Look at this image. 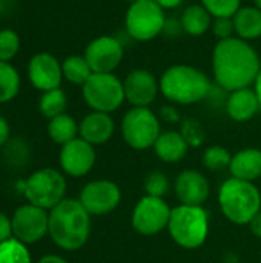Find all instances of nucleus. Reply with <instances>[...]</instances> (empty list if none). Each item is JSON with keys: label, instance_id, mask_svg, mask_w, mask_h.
Segmentation results:
<instances>
[{"label": "nucleus", "instance_id": "obj_1", "mask_svg": "<svg viewBox=\"0 0 261 263\" xmlns=\"http://www.w3.org/2000/svg\"><path fill=\"white\" fill-rule=\"evenodd\" d=\"M260 68L261 59L257 49L237 35L218 40L212 51L214 80L228 92L252 86Z\"/></svg>", "mask_w": 261, "mask_h": 263}, {"label": "nucleus", "instance_id": "obj_2", "mask_svg": "<svg viewBox=\"0 0 261 263\" xmlns=\"http://www.w3.org/2000/svg\"><path fill=\"white\" fill-rule=\"evenodd\" d=\"M49 237L65 251L83 248L91 234V214L78 199H63L49 211Z\"/></svg>", "mask_w": 261, "mask_h": 263}, {"label": "nucleus", "instance_id": "obj_3", "mask_svg": "<svg viewBox=\"0 0 261 263\" xmlns=\"http://www.w3.org/2000/svg\"><path fill=\"white\" fill-rule=\"evenodd\" d=\"M160 92L172 105H194L211 92L208 74L192 65H172L160 77Z\"/></svg>", "mask_w": 261, "mask_h": 263}, {"label": "nucleus", "instance_id": "obj_4", "mask_svg": "<svg viewBox=\"0 0 261 263\" xmlns=\"http://www.w3.org/2000/svg\"><path fill=\"white\" fill-rule=\"evenodd\" d=\"M218 206L235 225H249L261 211V193L255 183L235 177L226 179L218 190Z\"/></svg>", "mask_w": 261, "mask_h": 263}, {"label": "nucleus", "instance_id": "obj_5", "mask_svg": "<svg viewBox=\"0 0 261 263\" xmlns=\"http://www.w3.org/2000/svg\"><path fill=\"white\" fill-rule=\"evenodd\" d=\"M168 233L180 248L197 250L208 240L209 214L203 206L177 205L171 211Z\"/></svg>", "mask_w": 261, "mask_h": 263}, {"label": "nucleus", "instance_id": "obj_6", "mask_svg": "<svg viewBox=\"0 0 261 263\" xmlns=\"http://www.w3.org/2000/svg\"><path fill=\"white\" fill-rule=\"evenodd\" d=\"M22 193L28 203L51 211L66 199V179L54 168H43L32 173L20 183Z\"/></svg>", "mask_w": 261, "mask_h": 263}, {"label": "nucleus", "instance_id": "obj_7", "mask_svg": "<svg viewBox=\"0 0 261 263\" xmlns=\"http://www.w3.org/2000/svg\"><path fill=\"white\" fill-rule=\"evenodd\" d=\"M85 103L98 112L111 114L125 103L123 82L114 72H92V76L82 86Z\"/></svg>", "mask_w": 261, "mask_h": 263}, {"label": "nucleus", "instance_id": "obj_8", "mask_svg": "<svg viewBox=\"0 0 261 263\" xmlns=\"http://www.w3.org/2000/svg\"><path fill=\"white\" fill-rule=\"evenodd\" d=\"M120 131L125 143L137 151L154 146L162 134V120L149 108H131L122 119Z\"/></svg>", "mask_w": 261, "mask_h": 263}, {"label": "nucleus", "instance_id": "obj_9", "mask_svg": "<svg viewBox=\"0 0 261 263\" xmlns=\"http://www.w3.org/2000/svg\"><path fill=\"white\" fill-rule=\"evenodd\" d=\"M165 9L154 0L132 2L125 14V28L131 39L149 42L158 37L166 26Z\"/></svg>", "mask_w": 261, "mask_h": 263}, {"label": "nucleus", "instance_id": "obj_10", "mask_svg": "<svg viewBox=\"0 0 261 263\" xmlns=\"http://www.w3.org/2000/svg\"><path fill=\"white\" fill-rule=\"evenodd\" d=\"M172 208L165 202V199L143 196L132 210L131 225L134 231L142 236H157L168 230Z\"/></svg>", "mask_w": 261, "mask_h": 263}, {"label": "nucleus", "instance_id": "obj_11", "mask_svg": "<svg viewBox=\"0 0 261 263\" xmlns=\"http://www.w3.org/2000/svg\"><path fill=\"white\" fill-rule=\"evenodd\" d=\"M12 237L25 245L40 242L49 231V213L35 205L26 203L18 206L12 217Z\"/></svg>", "mask_w": 261, "mask_h": 263}, {"label": "nucleus", "instance_id": "obj_12", "mask_svg": "<svg viewBox=\"0 0 261 263\" xmlns=\"http://www.w3.org/2000/svg\"><path fill=\"white\" fill-rule=\"evenodd\" d=\"M78 200L91 216H106L120 205L122 190L112 180L98 179L83 186Z\"/></svg>", "mask_w": 261, "mask_h": 263}, {"label": "nucleus", "instance_id": "obj_13", "mask_svg": "<svg viewBox=\"0 0 261 263\" xmlns=\"http://www.w3.org/2000/svg\"><path fill=\"white\" fill-rule=\"evenodd\" d=\"M83 55L92 72H114L123 60L125 48L117 37L98 35L86 45Z\"/></svg>", "mask_w": 261, "mask_h": 263}, {"label": "nucleus", "instance_id": "obj_14", "mask_svg": "<svg viewBox=\"0 0 261 263\" xmlns=\"http://www.w3.org/2000/svg\"><path fill=\"white\" fill-rule=\"evenodd\" d=\"M95 146H92L82 137H77L63 145L58 154L60 168L69 177H83L89 174L95 165Z\"/></svg>", "mask_w": 261, "mask_h": 263}, {"label": "nucleus", "instance_id": "obj_15", "mask_svg": "<svg viewBox=\"0 0 261 263\" xmlns=\"http://www.w3.org/2000/svg\"><path fill=\"white\" fill-rule=\"evenodd\" d=\"M123 86L126 102L134 108H149L160 92L157 77L145 68L132 69L126 76Z\"/></svg>", "mask_w": 261, "mask_h": 263}, {"label": "nucleus", "instance_id": "obj_16", "mask_svg": "<svg viewBox=\"0 0 261 263\" xmlns=\"http://www.w3.org/2000/svg\"><path fill=\"white\" fill-rule=\"evenodd\" d=\"M28 79L31 85L45 92L60 88L63 80L62 62L51 52H37L28 62Z\"/></svg>", "mask_w": 261, "mask_h": 263}, {"label": "nucleus", "instance_id": "obj_17", "mask_svg": "<svg viewBox=\"0 0 261 263\" xmlns=\"http://www.w3.org/2000/svg\"><path fill=\"white\" fill-rule=\"evenodd\" d=\"M174 193L180 205L203 206L211 196V185L197 170H183L174 182Z\"/></svg>", "mask_w": 261, "mask_h": 263}, {"label": "nucleus", "instance_id": "obj_18", "mask_svg": "<svg viewBox=\"0 0 261 263\" xmlns=\"http://www.w3.org/2000/svg\"><path fill=\"white\" fill-rule=\"evenodd\" d=\"M115 133V122L111 114L91 111L78 123V137L92 146L108 143Z\"/></svg>", "mask_w": 261, "mask_h": 263}, {"label": "nucleus", "instance_id": "obj_19", "mask_svg": "<svg viewBox=\"0 0 261 263\" xmlns=\"http://www.w3.org/2000/svg\"><path fill=\"white\" fill-rule=\"evenodd\" d=\"M260 108V100L251 86L232 91L226 99V112L234 122L238 123L251 122L258 114Z\"/></svg>", "mask_w": 261, "mask_h": 263}, {"label": "nucleus", "instance_id": "obj_20", "mask_svg": "<svg viewBox=\"0 0 261 263\" xmlns=\"http://www.w3.org/2000/svg\"><path fill=\"white\" fill-rule=\"evenodd\" d=\"M152 148L158 160L165 163H178L186 157L191 146L188 145L180 131L168 129L162 131Z\"/></svg>", "mask_w": 261, "mask_h": 263}, {"label": "nucleus", "instance_id": "obj_21", "mask_svg": "<svg viewBox=\"0 0 261 263\" xmlns=\"http://www.w3.org/2000/svg\"><path fill=\"white\" fill-rule=\"evenodd\" d=\"M231 177L252 182L261 179V149L258 148H245L232 156L229 165Z\"/></svg>", "mask_w": 261, "mask_h": 263}, {"label": "nucleus", "instance_id": "obj_22", "mask_svg": "<svg viewBox=\"0 0 261 263\" xmlns=\"http://www.w3.org/2000/svg\"><path fill=\"white\" fill-rule=\"evenodd\" d=\"M214 17L209 14V11L202 5H189L180 17V25L183 32H186L191 37H202L212 28Z\"/></svg>", "mask_w": 261, "mask_h": 263}, {"label": "nucleus", "instance_id": "obj_23", "mask_svg": "<svg viewBox=\"0 0 261 263\" xmlns=\"http://www.w3.org/2000/svg\"><path fill=\"white\" fill-rule=\"evenodd\" d=\"M235 34L246 42L261 37V9L254 6H242L232 17Z\"/></svg>", "mask_w": 261, "mask_h": 263}, {"label": "nucleus", "instance_id": "obj_24", "mask_svg": "<svg viewBox=\"0 0 261 263\" xmlns=\"http://www.w3.org/2000/svg\"><path fill=\"white\" fill-rule=\"evenodd\" d=\"M48 136L51 137L54 143L63 146L78 137V123L75 122L72 116L63 112L49 120Z\"/></svg>", "mask_w": 261, "mask_h": 263}, {"label": "nucleus", "instance_id": "obj_25", "mask_svg": "<svg viewBox=\"0 0 261 263\" xmlns=\"http://www.w3.org/2000/svg\"><path fill=\"white\" fill-rule=\"evenodd\" d=\"M62 71L65 80L78 86H83L86 80L92 76V69L86 62L85 55H77V54L68 55L62 62Z\"/></svg>", "mask_w": 261, "mask_h": 263}, {"label": "nucleus", "instance_id": "obj_26", "mask_svg": "<svg viewBox=\"0 0 261 263\" xmlns=\"http://www.w3.org/2000/svg\"><path fill=\"white\" fill-rule=\"evenodd\" d=\"M66 106H68V97L62 88L42 92L38 100V111L48 120L63 114L66 111Z\"/></svg>", "mask_w": 261, "mask_h": 263}, {"label": "nucleus", "instance_id": "obj_27", "mask_svg": "<svg viewBox=\"0 0 261 263\" xmlns=\"http://www.w3.org/2000/svg\"><path fill=\"white\" fill-rule=\"evenodd\" d=\"M20 74L11 62H0V105L14 100L20 91Z\"/></svg>", "mask_w": 261, "mask_h": 263}, {"label": "nucleus", "instance_id": "obj_28", "mask_svg": "<svg viewBox=\"0 0 261 263\" xmlns=\"http://www.w3.org/2000/svg\"><path fill=\"white\" fill-rule=\"evenodd\" d=\"M0 263H32V256L28 245L15 237L0 243Z\"/></svg>", "mask_w": 261, "mask_h": 263}, {"label": "nucleus", "instance_id": "obj_29", "mask_svg": "<svg viewBox=\"0 0 261 263\" xmlns=\"http://www.w3.org/2000/svg\"><path fill=\"white\" fill-rule=\"evenodd\" d=\"M202 160L205 168H208L209 171H223V170H229L232 154L226 148L220 145H214L205 149Z\"/></svg>", "mask_w": 261, "mask_h": 263}, {"label": "nucleus", "instance_id": "obj_30", "mask_svg": "<svg viewBox=\"0 0 261 263\" xmlns=\"http://www.w3.org/2000/svg\"><path fill=\"white\" fill-rule=\"evenodd\" d=\"M3 159L14 168H22L28 162L29 149L23 139H9L8 143L3 146Z\"/></svg>", "mask_w": 261, "mask_h": 263}, {"label": "nucleus", "instance_id": "obj_31", "mask_svg": "<svg viewBox=\"0 0 261 263\" xmlns=\"http://www.w3.org/2000/svg\"><path fill=\"white\" fill-rule=\"evenodd\" d=\"M20 51V35L11 29H0V62L12 60Z\"/></svg>", "mask_w": 261, "mask_h": 263}, {"label": "nucleus", "instance_id": "obj_32", "mask_svg": "<svg viewBox=\"0 0 261 263\" xmlns=\"http://www.w3.org/2000/svg\"><path fill=\"white\" fill-rule=\"evenodd\" d=\"M169 190H171V182H169V179H168V176L165 173L152 171L151 174L146 176V179H145L146 196L165 199V196L169 193Z\"/></svg>", "mask_w": 261, "mask_h": 263}, {"label": "nucleus", "instance_id": "obj_33", "mask_svg": "<svg viewBox=\"0 0 261 263\" xmlns=\"http://www.w3.org/2000/svg\"><path fill=\"white\" fill-rule=\"evenodd\" d=\"M200 3L214 18L234 17L235 12L242 8V0H200Z\"/></svg>", "mask_w": 261, "mask_h": 263}, {"label": "nucleus", "instance_id": "obj_34", "mask_svg": "<svg viewBox=\"0 0 261 263\" xmlns=\"http://www.w3.org/2000/svg\"><path fill=\"white\" fill-rule=\"evenodd\" d=\"M180 133L183 134L185 140L188 142V145L191 148H197V146L203 145V142L206 139L205 128L197 119H185V120H182Z\"/></svg>", "mask_w": 261, "mask_h": 263}, {"label": "nucleus", "instance_id": "obj_35", "mask_svg": "<svg viewBox=\"0 0 261 263\" xmlns=\"http://www.w3.org/2000/svg\"><path fill=\"white\" fill-rule=\"evenodd\" d=\"M212 32L218 40H226L235 37V26L232 17H218L212 22Z\"/></svg>", "mask_w": 261, "mask_h": 263}, {"label": "nucleus", "instance_id": "obj_36", "mask_svg": "<svg viewBox=\"0 0 261 263\" xmlns=\"http://www.w3.org/2000/svg\"><path fill=\"white\" fill-rule=\"evenodd\" d=\"M158 117H160V120H163L166 123H177V122H180V112L175 108V105H172V103L162 106Z\"/></svg>", "mask_w": 261, "mask_h": 263}, {"label": "nucleus", "instance_id": "obj_37", "mask_svg": "<svg viewBox=\"0 0 261 263\" xmlns=\"http://www.w3.org/2000/svg\"><path fill=\"white\" fill-rule=\"evenodd\" d=\"M12 237V223L11 217H8L5 213L0 211V243L9 240Z\"/></svg>", "mask_w": 261, "mask_h": 263}, {"label": "nucleus", "instance_id": "obj_38", "mask_svg": "<svg viewBox=\"0 0 261 263\" xmlns=\"http://www.w3.org/2000/svg\"><path fill=\"white\" fill-rule=\"evenodd\" d=\"M9 136H11V128H9V123L5 117L0 116V148L5 146L9 140Z\"/></svg>", "mask_w": 261, "mask_h": 263}, {"label": "nucleus", "instance_id": "obj_39", "mask_svg": "<svg viewBox=\"0 0 261 263\" xmlns=\"http://www.w3.org/2000/svg\"><path fill=\"white\" fill-rule=\"evenodd\" d=\"M248 227H249L252 236H255L257 239H261V211L258 214H255V217L249 222Z\"/></svg>", "mask_w": 261, "mask_h": 263}, {"label": "nucleus", "instance_id": "obj_40", "mask_svg": "<svg viewBox=\"0 0 261 263\" xmlns=\"http://www.w3.org/2000/svg\"><path fill=\"white\" fill-rule=\"evenodd\" d=\"M157 5H160L163 9H174V8H178L185 0H154Z\"/></svg>", "mask_w": 261, "mask_h": 263}, {"label": "nucleus", "instance_id": "obj_41", "mask_svg": "<svg viewBox=\"0 0 261 263\" xmlns=\"http://www.w3.org/2000/svg\"><path fill=\"white\" fill-rule=\"evenodd\" d=\"M37 263H68V260H65L63 257H60L57 254H48V256L42 257Z\"/></svg>", "mask_w": 261, "mask_h": 263}, {"label": "nucleus", "instance_id": "obj_42", "mask_svg": "<svg viewBox=\"0 0 261 263\" xmlns=\"http://www.w3.org/2000/svg\"><path fill=\"white\" fill-rule=\"evenodd\" d=\"M252 88H254V91H255V94H257V97H258V100H260L261 103V68L260 71H258V74H257V77H255V82H254Z\"/></svg>", "mask_w": 261, "mask_h": 263}, {"label": "nucleus", "instance_id": "obj_43", "mask_svg": "<svg viewBox=\"0 0 261 263\" xmlns=\"http://www.w3.org/2000/svg\"><path fill=\"white\" fill-rule=\"evenodd\" d=\"M254 3H255V6H257V8H260L261 9V0H254Z\"/></svg>", "mask_w": 261, "mask_h": 263}, {"label": "nucleus", "instance_id": "obj_44", "mask_svg": "<svg viewBox=\"0 0 261 263\" xmlns=\"http://www.w3.org/2000/svg\"><path fill=\"white\" fill-rule=\"evenodd\" d=\"M129 2H131V3H132V2H138V0H129Z\"/></svg>", "mask_w": 261, "mask_h": 263}]
</instances>
